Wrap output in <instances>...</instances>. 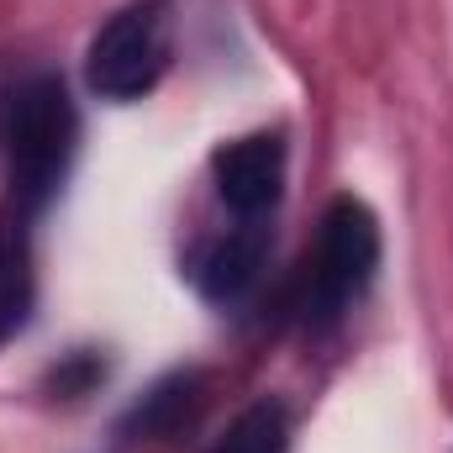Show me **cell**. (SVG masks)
Instances as JSON below:
<instances>
[{
	"instance_id": "obj_5",
	"label": "cell",
	"mask_w": 453,
	"mask_h": 453,
	"mask_svg": "<svg viewBox=\"0 0 453 453\" xmlns=\"http://www.w3.org/2000/svg\"><path fill=\"white\" fill-rule=\"evenodd\" d=\"M264 248H269V237H264V226L258 222L232 226L226 237H217V242L201 253V264H196L201 290H206L211 301H237V296L258 280V269H264Z\"/></svg>"
},
{
	"instance_id": "obj_6",
	"label": "cell",
	"mask_w": 453,
	"mask_h": 453,
	"mask_svg": "<svg viewBox=\"0 0 453 453\" xmlns=\"http://www.w3.org/2000/svg\"><path fill=\"white\" fill-rule=\"evenodd\" d=\"M32 311V242H27V211L0 217V342L11 338Z\"/></svg>"
},
{
	"instance_id": "obj_1",
	"label": "cell",
	"mask_w": 453,
	"mask_h": 453,
	"mask_svg": "<svg viewBox=\"0 0 453 453\" xmlns=\"http://www.w3.org/2000/svg\"><path fill=\"white\" fill-rule=\"evenodd\" d=\"M80 142V116L58 74H27L11 85L0 106V148H5V174H11V206L37 217L74 158Z\"/></svg>"
},
{
	"instance_id": "obj_3",
	"label": "cell",
	"mask_w": 453,
	"mask_h": 453,
	"mask_svg": "<svg viewBox=\"0 0 453 453\" xmlns=\"http://www.w3.org/2000/svg\"><path fill=\"white\" fill-rule=\"evenodd\" d=\"M169 48H174L169 5L164 0H132L90 37L85 80L106 101H142L169 69Z\"/></svg>"
},
{
	"instance_id": "obj_2",
	"label": "cell",
	"mask_w": 453,
	"mask_h": 453,
	"mask_svg": "<svg viewBox=\"0 0 453 453\" xmlns=\"http://www.w3.org/2000/svg\"><path fill=\"white\" fill-rule=\"evenodd\" d=\"M380 264V222L374 211L358 201V196H338L322 217V232L306 253V269H301V322L306 327H327L338 322L342 311L364 296L369 274Z\"/></svg>"
},
{
	"instance_id": "obj_7",
	"label": "cell",
	"mask_w": 453,
	"mask_h": 453,
	"mask_svg": "<svg viewBox=\"0 0 453 453\" xmlns=\"http://www.w3.org/2000/svg\"><path fill=\"white\" fill-rule=\"evenodd\" d=\"M211 453H290V422L274 401H258L217 438Z\"/></svg>"
},
{
	"instance_id": "obj_4",
	"label": "cell",
	"mask_w": 453,
	"mask_h": 453,
	"mask_svg": "<svg viewBox=\"0 0 453 453\" xmlns=\"http://www.w3.org/2000/svg\"><path fill=\"white\" fill-rule=\"evenodd\" d=\"M211 180H217V196H222V206L232 217L258 222L280 201V185H285V142L274 132H253V137L226 142V148H217V158H211Z\"/></svg>"
}]
</instances>
